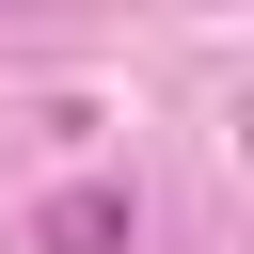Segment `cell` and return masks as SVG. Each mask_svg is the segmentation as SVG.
<instances>
[{"instance_id":"obj_1","label":"cell","mask_w":254,"mask_h":254,"mask_svg":"<svg viewBox=\"0 0 254 254\" xmlns=\"http://www.w3.org/2000/svg\"><path fill=\"white\" fill-rule=\"evenodd\" d=\"M32 238H48V254H127V190H64Z\"/></svg>"}]
</instances>
